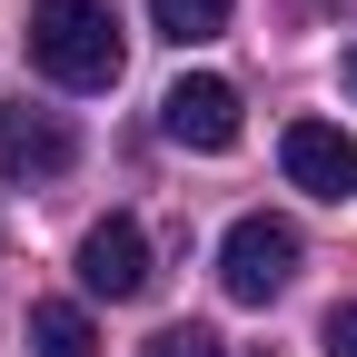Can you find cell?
I'll return each instance as SVG.
<instances>
[{"mask_svg":"<svg viewBox=\"0 0 357 357\" xmlns=\"http://www.w3.org/2000/svg\"><path fill=\"white\" fill-rule=\"evenodd\" d=\"M30 60L60 89H109L119 79V10L109 0H30Z\"/></svg>","mask_w":357,"mask_h":357,"instance_id":"obj_1","label":"cell"},{"mask_svg":"<svg viewBox=\"0 0 357 357\" xmlns=\"http://www.w3.org/2000/svg\"><path fill=\"white\" fill-rule=\"evenodd\" d=\"M288 278H298V229L288 218H268V208L229 218V238H218V288H229L238 307H268Z\"/></svg>","mask_w":357,"mask_h":357,"instance_id":"obj_2","label":"cell"},{"mask_svg":"<svg viewBox=\"0 0 357 357\" xmlns=\"http://www.w3.org/2000/svg\"><path fill=\"white\" fill-rule=\"evenodd\" d=\"M159 129H169L178 149H199V159L238 149V89L218 79V70H189V79H178L169 100H159Z\"/></svg>","mask_w":357,"mask_h":357,"instance_id":"obj_3","label":"cell"},{"mask_svg":"<svg viewBox=\"0 0 357 357\" xmlns=\"http://www.w3.org/2000/svg\"><path fill=\"white\" fill-rule=\"evenodd\" d=\"M79 288L109 298V307L149 298V229H139V218H100V229L79 238Z\"/></svg>","mask_w":357,"mask_h":357,"instance_id":"obj_4","label":"cell"},{"mask_svg":"<svg viewBox=\"0 0 357 357\" xmlns=\"http://www.w3.org/2000/svg\"><path fill=\"white\" fill-rule=\"evenodd\" d=\"M278 159H288V178H298L307 199H347L357 189V139H347L337 119H288L278 129Z\"/></svg>","mask_w":357,"mask_h":357,"instance_id":"obj_5","label":"cell"},{"mask_svg":"<svg viewBox=\"0 0 357 357\" xmlns=\"http://www.w3.org/2000/svg\"><path fill=\"white\" fill-rule=\"evenodd\" d=\"M79 159V129L60 109H0V178H60Z\"/></svg>","mask_w":357,"mask_h":357,"instance_id":"obj_6","label":"cell"},{"mask_svg":"<svg viewBox=\"0 0 357 357\" xmlns=\"http://www.w3.org/2000/svg\"><path fill=\"white\" fill-rule=\"evenodd\" d=\"M30 347H40V357H100V337H89V307L40 298V307H30Z\"/></svg>","mask_w":357,"mask_h":357,"instance_id":"obj_7","label":"cell"},{"mask_svg":"<svg viewBox=\"0 0 357 357\" xmlns=\"http://www.w3.org/2000/svg\"><path fill=\"white\" fill-rule=\"evenodd\" d=\"M229 10H238V0H149V30L178 40V50H199V40L229 30Z\"/></svg>","mask_w":357,"mask_h":357,"instance_id":"obj_8","label":"cell"},{"mask_svg":"<svg viewBox=\"0 0 357 357\" xmlns=\"http://www.w3.org/2000/svg\"><path fill=\"white\" fill-rule=\"evenodd\" d=\"M139 357H229V347H218V328H199V318H189V328H159Z\"/></svg>","mask_w":357,"mask_h":357,"instance_id":"obj_9","label":"cell"},{"mask_svg":"<svg viewBox=\"0 0 357 357\" xmlns=\"http://www.w3.org/2000/svg\"><path fill=\"white\" fill-rule=\"evenodd\" d=\"M328 357H357V298L328 307Z\"/></svg>","mask_w":357,"mask_h":357,"instance_id":"obj_10","label":"cell"},{"mask_svg":"<svg viewBox=\"0 0 357 357\" xmlns=\"http://www.w3.org/2000/svg\"><path fill=\"white\" fill-rule=\"evenodd\" d=\"M347 89H357V50H347Z\"/></svg>","mask_w":357,"mask_h":357,"instance_id":"obj_11","label":"cell"},{"mask_svg":"<svg viewBox=\"0 0 357 357\" xmlns=\"http://www.w3.org/2000/svg\"><path fill=\"white\" fill-rule=\"evenodd\" d=\"M328 10H357V0H328Z\"/></svg>","mask_w":357,"mask_h":357,"instance_id":"obj_12","label":"cell"},{"mask_svg":"<svg viewBox=\"0 0 357 357\" xmlns=\"http://www.w3.org/2000/svg\"><path fill=\"white\" fill-rule=\"evenodd\" d=\"M248 357H268V347H248Z\"/></svg>","mask_w":357,"mask_h":357,"instance_id":"obj_13","label":"cell"}]
</instances>
